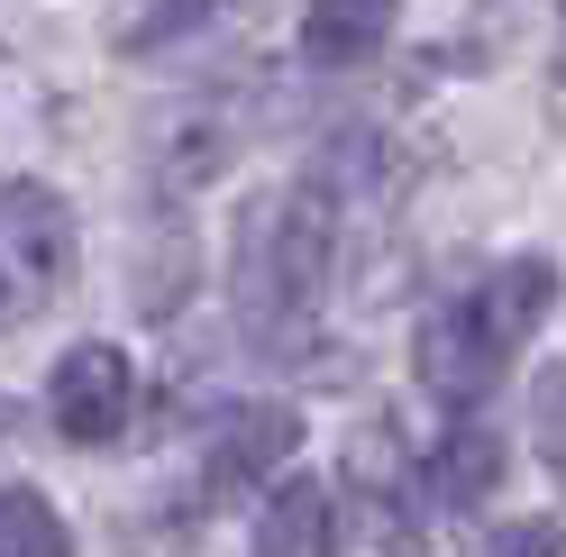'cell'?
Instances as JSON below:
<instances>
[{"label": "cell", "mask_w": 566, "mask_h": 557, "mask_svg": "<svg viewBox=\"0 0 566 557\" xmlns=\"http://www.w3.org/2000/svg\"><path fill=\"white\" fill-rule=\"evenodd\" d=\"M548 311H557V256H503V265H484L467 293H448L430 320H420V338H411L420 385H430L448 411L493 402V385L521 366V347H530V329H539Z\"/></svg>", "instance_id": "cell-1"}, {"label": "cell", "mask_w": 566, "mask_h": 557, "mask_svg": "<svg viewBox=\"0 0 566 557\" xmlns=\"http://www.w3.org/2000/svg\"><path fill=\"white\" fill-rule=\"evenodd\" d=\"M329 256H338V192L311 183H274L238 211V248H229V302L256 338H293L311 329V311L329 293Z\"/></svg>", "instance_id": "cell-2"}, {"label": "cell", "mask_w": 566, "mask_h": 557, "mask_svg": "<svg viewBox=\"0 0 566 557\" xmlns=\"http://www.w3.org/2000/svg\"><path fill=\"white\" fill-rule=\"evenodd\" d=\"M83 229L55 183H0V329H38L74 284Z\"/></svg>", "instance_id": "cell-3"}, {"label": "cell", "mask_w": 566, "mask_h": 557, "mask_svg": "<svg viewBox=\"0 0 566 557\" xmlns=\"http://www.w3.org/2000/svg\"><path fill=\"white\" fill-rule=\"evenodd\" d=\"M347 512H357V530H366V557H420L430 484H420L411 448L394 430H357L347 439Z\"/></svg>", "instance_id": "cell-4"}, {"label": "cell", "mask_w": 566, "mask_h": 557, "mask_svg": "<svg viewBox=\"0 0 566 557\" xmlns=\"http://www.w3.org/2000/svg\"><path fill=\"white\" fill-rule=\"evenodd\" d=\"M128 411H137L128 347L83 338V347H64V357H55V375H46V421L74 439V448H111V439L128 430Z\"/></svg>", "instance_id": "cell-5"}, {"label": "cell", "mask_w": 566, "mask_h": 557, "mask_svg": "<svg viewBox=\"0 0 566 557\" xmlns=\"http://www.w3.org/2000/svg\"><path fill=\"white\" fill-rule=\"evenodd\" d=\"M293 448H302V411L293 402H238L229 421L210 430L201 475H210V494H247V484H265Z\"/></svg>", "instance_id": "cell-6"}, {"label": "cell", "mask_w": 566, "mask_h": 557, "mask_svg": "<svg viewBox=\"0 0 566 557\" xmlns=\"http://www.w3.org/2000/svg\"><path fill=\"white\" fill-rule=\"evenodd\" d=\"M238 137H247V119L229 111V92H192L184 111L165 119V137H156V174L174 192H192V183H210V174L238 156Z\"/></svg>", "instance_id": "cell-7"}, {"label": "cell", "mask_w": 566, "mask_h": 557, "mask_svg": "<svg viewBox=\"0 0 566 557\" xmlns=\"http://www.w3.org/2000/svg\"><path fill=\"white\" fill-rule=\"evenodd\" d=\"M256 557H338V494L321 475H283L256 512Z\"/></svg>", "instance_id": "cell-8"}, {"label": "cell", "mask_w": 566, "mask_h": 557, "mask_svg": "<svg viewBox=\"0 0 566 557\" xmlns=\"http://www.w3.org/2000/svg\"><path fill=\"white\" fill-rule=\"evenodd\" d=\"M394 19H402V0H311V10H302V64L347 74V64L384 55Z\"/></svg>", "instance_id": "cell-9"}, {"label": "cell", "mask_w": 566, "mask_h": 557, "mask_svg": "<svg viewBox=\"0 0 566 557\" xmlns=\"http://www.w3.org/2000/svg\"><path fill=\"white\" fill-rule=\"evenodd\" d=\"M420 484H430V512H475L493 484H503V439H493L484 421H457L439 439V458L420 466Z\"/></svg>", "instance_id": "cell-10"}, {"label": "cell", "mask_w": 566, "mask_h": 557, "mask_svg": "<svg viewBox=\"0 0 566 557\" xmlns=\"http://www.w3.org/2000/svg\"><path fill=\"white\" fill-rule=\"evenodd\" d=\"M0 557H74V539H64V521L38 484H0Z\"/></svg>", "instance_id": "cell-11"}, {"label": "cell", "mask_w": 566, "mask_h": 557, "mask_svg": "<svg viewBox=\"0 0 566 557\" xmlns=\"http://www.w3.org/2000/svg\"><path fill=\"white\" fill-rule=\"evenodd\" d=\"M184 284H192V238L165 229V248H156V229H147L137 238V311H147V320L184 311Z\"/></svg>", "instance_id": "cell-12"}, {"label": "cell", "mask_w": 566, "mask_h": 557, "mask_svg": "<svg viewBox=\"0 0 566 557\" xmlns=\"http://www.w3.org/2000/svg\"><path fill=\"white\" fill-rule=\"evenodd\" d=\"M220 0H147V10L128 19V55H156V46H184L192 28H210Z\"/></svg>", "instance_id": "cell-13"}, {"label": "cell", "mask_w": 566, "mask_h": 557, "mask_svg": "<svg viewBox=\"0 0 566 557\" xmlns=\"http://www.w3.org/2000/svg\"><path fill=\"white\" fill-rule=\"evenodd\" d=\"M530 448H539L548 475H566V366H548L530 385Z\"/></svg>", "instance_id": "cell-14"}, {"label": "cell", "mask_w": 566, "mask_h": 557, "mask_svg": "<svg viewBox=\"0 0 566 557\" xmlns=\"http://www.w3.org/2000/svg\"><path fill=\"white\" fill-rule=\"evenodd\" d=\"M467 557H566V521H503V530H493L484 548H467Z\"/></svg>", "instance_id": "cell-15"}, {"label": "cell", "mask_w": 566, "mask_h": 557, "mask_svg": "<svg viewBox=\"0 0 566 557\" xmlns=\"http://www.w3.org/2000/svg\"><path fill=\"white\" fill-rule=\"evenodd\" d=\"M0 439H10V411H0Z\"/></svg>", "instance_id": "cell-16"}]
</instances>
